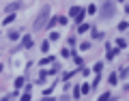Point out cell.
I'll use <instances>...</instances> for the list:
<instances>
[{"instance_id": "cell-1", "label": "cell", "mask_w": 129, "mask_h": 101, "mask_svg": "<svg viewBox=\"0 0 129 101\" xmlns=\"http://www.w3.org/2000/svg\"><path fill=\"white\" fill-rule=\"evenodd\" d=\"M47 17H50V7H43V9H41V13H39V17L35 19V24H32V28H35V30H41V28L45 26Z\"/></svg>"}, {"instance_id": "cell-2", "label": "cell", "mask_w": 129, "mask_h": 101, "mask_svg": "<svg viewBox=\"0 0 129 101\" xmlns=\"http://www.w3.org/2000/svg\"><path fill=\"white\" fill-rule=\"evenodd\" d=\"M114 13H116V5L114 2H103V7L99 9V17H103V19L112 17Z\"/></svg>"}, {"instance_id": "cell-3", "label": "cell", "mask_w": 129, "mask_h": 101, "mask_svg": "<svg viewBox=\"0 0 129 101\" xmlns=\"http://www.w3.org/2000/svg\"><path fill=\"white\" fill-rule=\"evenodd\" d=\"M69 15H71V17H75L78 22H82L84 15H86V11H84L82 7H71V9H69Z\"/></svg>"}, {"instance_id": "cell-4", "label": "cell", "mask_w": 129, "mask_h": 101, "mask_svg": "<svg viewBox=\"0 0 129 101\" xmlns=\"http://www.w3.org/2000/svg\"><path fill=\"white\" fill-rule=\"evenodd\" d=\"M32 43H35V41H32V37H26L22 41V47H32Z\"/></svg>"}, {"instance_id": "cell-5", "label": "cell", "mask_w": 129, "mask_h": 101, "mask_svg": "<svg viewBox=\"0 0 129 101\" xmlns=\"http://www.w3.org/2000/svg\"><path fill=\"white\" fill-rule=\"evenodd\" d=\"M116 47L125 50V47H127V41H125V39H116Z\"/></svg>"}, {"instance_id": "cell-6", "label": "cell", "mask_w": 129, "mask_h": 101, "mask_svg": "<svg viewBox=\"0 0 129 101\" xmlns=\"http://www.w3.org/2000/svg\"><path fill=\"white\" fill-rule=\"evenodd\" d=\"M116 54H118V52H116V50H112V47L108 45V60H112V58H114Z\"/></svg>"}, {"instance_id": "cell-7", "label": "cell", "mask_w": 129, "mask_h": 101, "mask_svg": "<svg viewBox=\"0 0 129 101\" xmlns=\"http://www.w3.org/2000/svg\"><path fill=\"white\" fill-rule=\"evenodd\" d=\"M9 39H11V41H15V39H19V32H17V30H11V32H9Z\"/></svg>"}, {"instance_id": "cell-8", "label": "cell", "mask_w": 129, "mask_h": 101, "mask_svg": "<svg viewBox=\"0 0 129 101\" xmlns=\"http://www.w3.org/2000/svg\"><path fill=\"white\" fill-rule=\"evenodd\" d=\"M47 62H54V58H52V56H47V58H41V62H39V64H41V67H45Z\"/></svg>"}, {"instance_id": "cell-9", "label": "cell", "mask_w": 129, "mask_h": 101, "mask_svg": "<svg viewBox=\"0 0 129 101\" xmlns=\"http://www.w3.org/2000/svg\"><path fill=\"white\" fill-rule=\"evenodd\" d=\"M101 69H103V62H97V64H95V69H92V71H95V73H99V75H101Z\"/></svg>"}, {"instance_id": "cell-10", "label": "cell", "mask_w": 129, "mask_h": 101, "mask_svg": "<svg viewBox=\"0 0 129 101\" xmlns=\"http://www.w3.org/2000/svg\"><path fill=\"white\" fill-rule=\"evenodd\" d=\"M88 90H90V86H88V84H82V86H80V92H82V95H86Z\"/></svg>"}, {"instance_id": "cell-11", "label": "cell", "mask_w": 129, "mask_h": 101, "mask_svg": "<svg viewBox=\"0 0 129 101\" xmlns=\"http://www.w3.org/2000/svg\"><path fill=\"white\" fill-rule=\"evenodd\" d=\"M88 28H90V26H88V24H82V22H80V26H78V30H80V32H86Z\"/></svg>"}, {"instance_id": "cell-12", "label": "cell", "mask_w": 129, "mask_h": 101, "mask_svg": "<svg viewBox=\"0 0 129 101\" xmlns=\"http://www.w3.org/2000/svg\"><path fill=\"white\" fill-rule=\"evenodd\" d=\"M17 7H19V2H13V5H9V7H7V11H9V13L13 11V13H15V9H17Z\"/></svg>"}, {"instance_id": "cell-13", "label": "cell", "mask_w": 129, "mask_h": 101, "mask_svg": "<svg viewBox=\"0 0 129 101\" xmlns=\"http://www.w3.org/2000/svg\"><path fill=\"white\" fill-rule=\"evenodd\" d=\"M13 19H15V13H13V15H7V17L2 19V22H5V24H11V22H13Z\"/></svg>"}, {"instance_id": "cell-14", "label": "cell", "mask_w": 129, "mask_h": 101, "mask_svg": "<svg viewBox=\"0 0 129 101\" xmlns=\"http://www.w3.org/2000/svg\"><path fill=\"white\" fill-rule=\"evenodd\" d=\"M24 86V78H17L15 80V88H22Z\"/></svg>"}, {"instance_id": "cell-15", "label": "cell", "mask_w": 129, "mask_h": 101, "mask_svg": "<svg viewBox=\"0 0 129 101\" xmlns=\"http://www.w3.org/2000/svg\"><path fill=\"white\" fill-rule=\"evenodd\" d=\"M116 82H118V75L112 73V75H110V84H116Z\"/></svg>"}, {"instance_id": "cell-16", "label": "cell", "mask_w": 129, "mask_h": 101, "mask_svg": "<svg viewBox=\"0 0 129 101\" xmlns=\"http://www.w3.org/2000/svg\"><path fill=\"white\" fill-rule=\"evenodd\" d=\"M50 39H52V41H56V39H60V35H58V32H52V35H50Z\"/></svg>"}, {"instance_id": "cell-17", "label": "cell", "mask_w": 129, "mask_h": 101, "mask_svg": "<svg viewBox=\"0 0 129 101\" xmlns=\"http://www.w3.org/2000/svg\"><path fill=\"white\" fill-rule=\"evenodd\" d=\"M110 97H112V95H110V92H103V95H101V97H99V99H101V101H106V99H110Z\"/></svg>"}, {"instance_id": "cell-18", "label": "cell", "mask_w": 129, "mask_h": 101, "mask_svg": "<svg viewBox=\"0 0 129 101\" xmlns=\"http://www.w3.org/2000/svg\"><path fill=\"white\" fill-rule=\"evenodd\" d=\"M118 30H127V22H120L118 24Z\"/></svg>"}, {"instance_id": "cell-19", "label": "cell", "mask_w": 129, "mask_h": 101, "mask_svg": "<svg viewBox=\"0 0 129 101\" xmlns=\"http://www.w3.org/2000/svg\"><path fill=\"white\" fill-rule=\"evenodd\" d=\"M41 50H43V52H47V50H50V43H47V41H43V45H41Z\"/></svg>"}, {"instance_id": "cell-20", "label": "cell", "mask_w": 129, "mask_h": 101, "mask_svg": "<svg viewBox=\"0 0 129 101\" xmlns=\"http://www.w3.org/2000/svg\"><path fill=\"white\" fill-rule=\"evenodd\" d=\"M80 95H82V92H80V86H75V90H73V97H75V99H78Z\"/></svg>"}, {"instance_id": "cell-21", "label": "cell", "mask_w": 129, "mask_h": 101, "mask_svg": "<svg viewBox=\"0 0 129 101\" xmlns=\"http://www.w3.org/2000/svg\"><path fill=\"white\" fill-rule=\"evenodd\" d=\"M0 71H2V64H0Z\"/></svg>"}, {"instance_id": "cell-22", "label": "cell", "mask_w": 129, "mask_h": 101, "mask_svg": "<svg viewBox=\"0 0 129 101\" xmlns=\"http://www.w3.org/2000/svg\"><path fill=\"white\" fill-rule=\"evenodd\" d=\"M118 2H125V0H118Z\"/></svg>"}]
</instances>
